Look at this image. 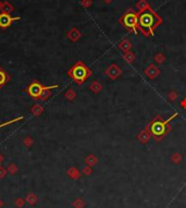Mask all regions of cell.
Here are the masks:
<instances>
[{
  "instance_id": "6da1fadb",
  "label": "cell",
  "mask_w": 186,
  "mask_h": 208,
  "mask_svg": "<svg viewBox=\"0 0 186 208\" xmlns=\"http://www.w3.org/2000/svg\"><path fill=\"white\" fill-rule=\"evenodd\" d=\"M137 19H138L137 27H138L146 36L152 34L153 29L162 22L161 18L158 17V15L149 8L141 10V12L137 14Z\"/></svg>"
},
{
  "instance_id": "7a4b0ae2",
  "label": "cell",
  "mask_w": 186,
  "mask_h": 208,
  "mask_svg": "<svg viewBox=\"0 0 186 208\" xmlns=\"http://www.w3.org/2000/svg\"><path fill=\"white\" fill-rule=\"evenodd\" d=\"M56 87H58V86L54 85V86H48V87H45V86H41L40 84H38L35 82V83H32L31 85L28 86L27 92H28V94L32 96V97L38 98L43 95V93L45 92V91L49 90V88H56Z\"/></svg>"
},
{
  "instance_id": "3957f363",
  "label": "cell",
  "mask_w": 186,
  "mask_h": 208,
  "mask_svg": "<svg viewBox=\"0 0 186 208\" xmlns=\"http://www.w3.org/2000/svg\"><path fill=\"white\" fill-rule=\"evenodd\" d=\"M121 22L123 23V25L125 27L130 29H136L137 27V23H138V19H137V14L135 13H127L122 18Z\"/></svg>"
},
{
  "instance_id": "277c9868",
  "label": "cell",
  "mask_w": 186,
  "mask_h": 208,
  "mask_svg": "<svg viewBox=\"0 0 186 208\" xmlns=\"http://www.w3.org/2000/svg\"><path fill=\"white\" fill-rule=\"evenodd\" d=\"M71 75L76 82H83L87 76V70L82 65H77L71 71Z\"/></svg>"
},
{
  "instance_id": "5b68a950",
  "label": "cell",
  "mask_w": 186,
  "mask_h": 208,
  "mask_svg": "<svg viewBox=\"0 0 186 208\" xmlns=\"http://www.w3.org/2000/svg\"><path fill=\"white\" fill-rule=\"evenodd\" d=\"M15 20H19V18H12L8 13H1L0 14V27L4 29V27L10 26L11 23Z\"/></svg>"
},
{
  "instance_id": "8992f818",
  "label": "cell",
  "mask_w": 186,
  "mask_h": 208,
  "mask_svg": "<svg viewBox=\"0 0 186 208\" xmlns=\"http://www.w3.org/2000/svg\"><path fill=\"white\" fill-rule=\"evenodd\" d=\"M152 132L157 135H160L164 132V124L161 122H156L155 124L152 125Z\"/></svg>"
},
{
  "instance_id": "52a82bcc",
  "label": "cell",
  "mask_w": 186,
  "mask_h": 208,
  "mask_svg": "<svg viewBox=\"0 0 186 208\" xmlns=\"http://www.w3.org/2000/svg\"><path fill=\"white\" fill-rule=\"evenodd\" d=\"M7 82V75L1 69H0V86H2Z\"/></svg>"
}]
</instances>
